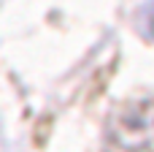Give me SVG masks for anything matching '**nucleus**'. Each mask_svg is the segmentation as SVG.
I'll list each match as a JSON object with an SVG mask.
<instances>
[{
	"label": "nucleus",
	"instance_id": "1",
	"mask_svg": "<svg viewBox=\"0 0 154 152\" xmlns=\"http://www.w3.org/2000/svg\"><path fill=\"white\" fill-rule=\"evenodd\" d=\"M108 141L119 152H138L154 141V95L130 101L108 122Z\"/></svg>",
	"mask_w": 154,
	"mask_h": 152
}]
</instances>
